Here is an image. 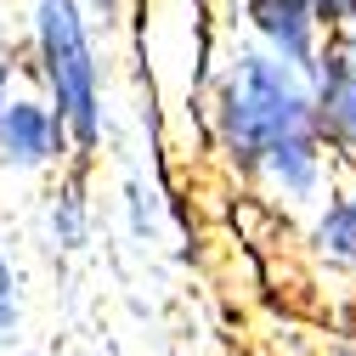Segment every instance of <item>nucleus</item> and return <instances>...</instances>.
Returning <instances> with one entry per match:
<instances>
[{"label": "nucleus", "mask_w": 356, "mask_h": 356, "mask_svg": "<svg viewBox=\"0 0 356 356\" xmlns=\"http://www.w3.org/2000/svg\"><path fill=\"white\" fill-rule=\"evenodd\" d=\"M323 34H356V0H305Z\"/></svg>", "instance_id": "obj_10"}, {"label": "nucleus", "mask_w": 356, "mask_h": 356, "mask_svg": "<svg viewBox=\"0 0 356 356\" xmlns=\"http://www.w3.org/2000/svg\"><path fill=\"white\" fill-rule=\"evenodd\" d=\"M0 164L12 175H57L74 164L63 113L40 91H12V68H0Z\"/></svg>", "instance_id": "obj_3"}, {"label": "nucleus", "mask_w": 356, "mask_h": 356, "mask_svg": "<svg viewBox=\"0 0 356 356\" xmlns=\"http://www.w3.org/2000/svg\"><path fill=\"white\" fill-rule=\"evenodd\" d=\"M17 334H23V289L6 260V243H0V345H17Z\"/></svg>", "instance_id": "obj_9"}, {"label": "nucleus", "mask_w": 356, "mask_h": 356, "mask_svg": "<svg viewBox=\"0 0 356 356\" xmlns=\"http://www.w3.org/2000/svg\"><path fill=\"white\" fill-rule=\"evenodd\" d=\"M328 356H356V339H339V345H334Z\"/></svg>", "instance_id": "obj_12"}, {"label": "nucleus", "mask_w": 356, "mask_h": 356, "mask_svg": "<svg viewBox=\"0 0 356 356\" xmlns=\"http://www.w3.org/2000/svg\"><path fill=\"white\" fill-rule=\"evenodd\" d=\"M311 74V113L334 164L356 170V34H323Z\"/></svg>", "instance_id": "obj_4"}, {"label": "nucleus", "mask_w": 356, "mask_h": 356, "mask_svg": "<svg viewBox=\"0 0 356 356\" xmlns=\"http://www.w3.org/2000/svg\"><path fill=\"white\" fill-rule=\"evenodd\" d=\"M305 243L334 272H356V170L323 193V204L305 220Z\"/></svg>", "instance_id": "obj_6"}, {"label": "nucleus", "mask_w": 356, "mask_h": 356, "mask_svg": "<svg viewBox=\"0 0 356 356\" xmlns=\"http://www.w3.org/2000/svg\"><path fill=\"white\" fill-rule=\"evenodd\" d=\"M209 136L243 181L289 209H317L334 187V153L311 113V74L260 51L254 40L232 46L209 85Z\"/></svg>", "instance_id": "obj_1"}, {"label": "nucleus", "mask_w": 356, "mask_h": 356, "mask_svg": "<svg viewBox=\"0 0 356 356\" xmlns=\"http://www.w3.org/2000/svg\"><path fill=\"white\" fill-rule=\"evenodd\" d=\"M85 6V17H91V29L102 23V29H119V17H124V0H79Z\"/></svg>", "instance_id": "obj_11"}, {"label": "nucleus", "mask_w": 356, "mask_h": 356, "mask_svg": "<svg viewBox=\"0 0 356 356\" xmlns=\"http://www.w3.org/2000/svg\"><path fill=\"white\" fill-rule=\"evenodd\" d=\"M85 175L91 170H57V187H51V204H46V232H51V249L57 254H85L91 249V232H97V209L85 198Z\"/></svg>", "instance_id": "obj_7"}, {"label": "nucleus", "mask_w": 356, "mask_h": 356, "mask_svg": "<svg viewBox=\"0 0 356 356\" xmlns=\"http://www.w3.org/2000/svg\"><path fill=\"white\" fill-rule=\"evenodd\" d=\"M238 23L249 29V40L260 51H272V57H283L294 68L317 63L323 29H317L305 0H238Z\"/></svg>", "instance_id": "obj_5"}, {"label": "nucleus", "mask_w": 356, "mask_h": 356, "mask_svg": "<svg viewBox=\"0 0 356 356\" xmlns=\"http://www.w3.org/2000/svg\"><path fill=\"white\" fill-rule=\"evenodd\" d=\"M34 85L46 97L74 142V164L91 170L108 142V68L97 51V29L79 0H40L34 6Z\"/></svg>", "instance_id": "obj_2"}, {"label": "nucleus", "mask_w": 356, "mask_h": 356, "mask_svg": "<svg viewBox=\"0 0 356 356\" xmlns=\"http://www.w3.org/2000/svg\"><path fill=\"white\" fill-rule=\"evenodd\" d=\"M119 204H124V227H130V238H136V243H153V238H159V193L142 181V175H130Z\"/></svg>", "instance_id": "obj_8"}]
</instances>
